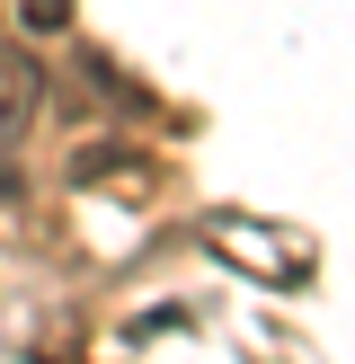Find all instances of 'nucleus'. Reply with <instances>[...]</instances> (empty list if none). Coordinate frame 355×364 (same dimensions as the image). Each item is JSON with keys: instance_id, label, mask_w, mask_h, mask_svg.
<instances>
[{"instance_id": "obj_1", "label": "nucleus", "mask_w": 355, "mask_h": 364, "mask_svg": "<svg viewBox=\"0 0 355 364\" xmlns=\"http://www.w3.org/2000/svg\"><path fill=\"white\" fill-rule=\"evenodd\" d=\"M36 107H45V71H36V53L0 45V196H18V142L36 134Z\"/></svg>"}, {"instance_id": "obj_3", "label": "nucleus", "mask_w": 355, "mask_h": 364, "mask_svg": "<svg viewBox=\"0 0 355 364\" xmlns=\"http://www.w3.org/2000/svg\"><path fill=\"white\" fill-rule=\"evenodd\" d=\"M27 18H36V27H62V18H71V0H27Z\"/></svg>"}, {"instance_id": "obj_2", "label": "nucleus", "mask_w": 355, "mask_h": 364, "mask_svg": "<svg viewBox=\"0 0 355 364\" xmlns=\"http://www.w3.org/2000/svg\"><path fill=\"white\" fill-rule=\"evenodd\" d=\"M213 240H222V258H248V267H266V276H293V267H302L293 249H266L258 231H248V240H240V231H213Z\"/></svg>"}]
</instances>
